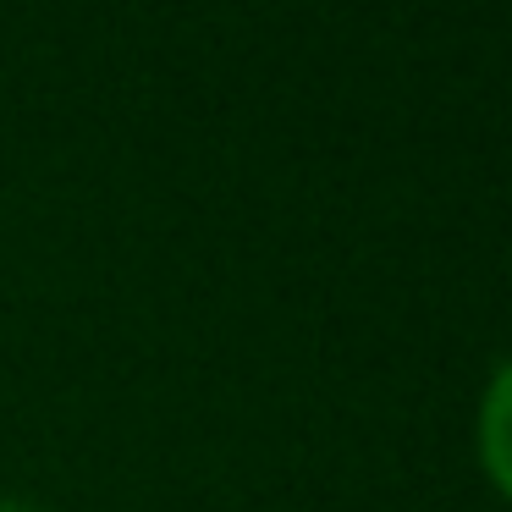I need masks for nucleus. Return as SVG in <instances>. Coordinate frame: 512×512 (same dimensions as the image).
<instances>
[{
  "label": "nucleus",
  "mask_w": 512,
  "mask_h": 512,
  "mask_svg": "<svg viewBox=\"0 0 512 512\" xmlns=\"http://www.w3.org/2000/svg\"><path fill=\"white\" fill-rule=\"evenodd\" d=\"M479 463L496 479V490L512 496V364L490 380L479 402Z\"/></svg>",
  "instance_id": "obj_1"
},
{
  "label": "nucleus",
  "mask_w": 512,
  "mask_h": 512,
  "mask_svg": "<svg viewBox=\"0 0 512 512\" xmlns=\"http://www.w3.org/2000/svg\"><path fill=\"white\" fill-rule=\"evenodd\" d=\"M0 512H45V507H34V501H0Z\"/></svg>",
  "instance_id": "obj_2"
}]
</instances>
